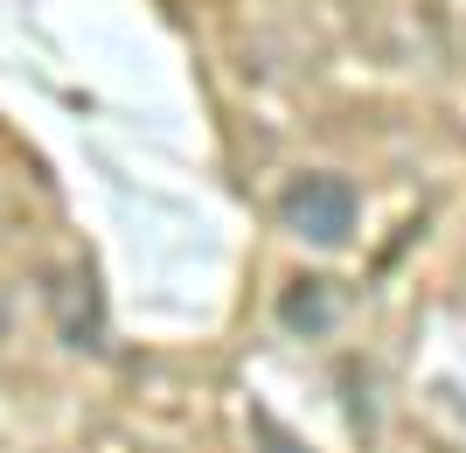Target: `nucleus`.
I'll return each instance as SVG.
<instances>
[{"label": "nucleus", "mask_w": 466, "mask_h": 453, "mask_svg": "<svg viewBox=\"0 0 466 453\" xmlns=\"http://www.w3.org/2000/svg\"><path fill=\"white\" fill-rule=\"evenodd\" d=\"M355 181L349 175H292L286 196H279V217H286L292 237H307V244H341L355 231Z\"/></svg>", "instance_id": "obj_1"}, {"label": "nucleus", "mask_w": 466, "mask_h": 453, "mask_svg": "<svg viewBox=\"0 0 466 453\" xmlns=\"http://www.w3.org/2000/svg\"><path fill=\"white\" fill-rule=\"evenodd\" d=\"M279 321H286L292 335H328V321H334L328 279H292L286 293H279Z\"/></svg>", "instance_id": "obj_2"}, {"label": "nucleus", "mask_w": 466, "mask_h": 453, "mask_svg": "<svg viewBox=\"0 0 466 453\" xmlns=\"http://www.w3.org/2000/svg\"><path fill=\"white\" fill-rule=\"evenodd\" d=\"M251 433L265 439V447H272V453H307V447H299V439H292V433H286V426H279L272 412H251Z\"/></svg>", "instance_id": "obj_3"}]
</instances>
